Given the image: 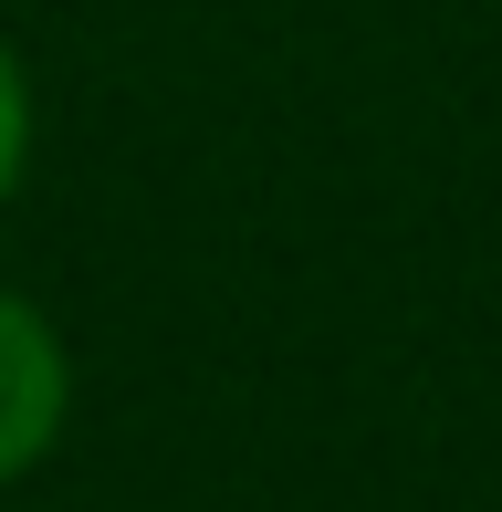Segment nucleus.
Returning a JSON list of instances; mask_svg holds the SVG:
<instances>
[{"label":"nucleus","instance_id":"f257e3e1","mask_svg":"<svg viewBox=\"0 0 502 512\" xmlns=\"http://www.w3.org/2000/svg\"><path fill=\"white\" fill-rule=\"evenodd\" d=\"M63 398H74V366H63V335L42 324L21 293H0V481H21L63 429Z\"/></svg>","mask_w":502,"mask_h":512},{"label":"nucleus","instance_id":"f03ea898","mask_svg":"<svg viewBox=\"0 0 502 512\" xmlns=\"http://www.w3.org/2000/svg\"><path fill=\"white\" fill-rule=\"evenodd\" d=\"M21 157H32V84H21L11 42H0V199L21 189Z\"/></svg>","mask_w":502,"mask_h":512}]
</instances>
